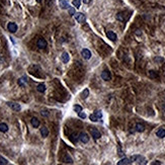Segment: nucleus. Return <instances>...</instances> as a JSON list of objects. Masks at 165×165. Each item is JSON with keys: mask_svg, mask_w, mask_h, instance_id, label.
I'll list each match as a JSON object with an SVG mask.
<instances>
[{"mask_svg": "<svg viewBox=\"0 0 165 165\" xmlns=\"http://www.w3.org/2000/svg\"><path fill=\"white\" fill-rule=\"evenodd\" d=\"M79 140L82 142V143H88L89 142V136L86 134V133H84V132H82V133H80L79 134Z\"/></svg>", "mask_w": 165, "mask_h": 165, "instance_id": "nucleus-3", "label": "nucleus"}, {"mask_svg": "<svg viewBox=\"0 0 165 165\" xmlns=\"http://www.w3.org/2000/svg\"><path fill=\"white\" fill-rule=\"evenodd\" d=\"M156 135H157V137H159V138H164L165 137V129L163 128H161V129H159L158 131H157V133H156Z\"/></svg>", "mask_w": 165, "mask_h": 165, "instance_id": "nucleus-15", "label": "nucleus"}, {"mask_svg": "<svg viewBox=\"0 0 165 165\" xmlns=\"http://www.w3.org/2000/svg\"><path fill=\"white\" fill-rule=\"evenodd\" d=\"M83 2H84V3H86V2H88V0H83Z\"/></svg>", "mask_w": 165, "mask_h": 165, "instance_id": "nucleus-35", "label": "nucleus"}, {"mask_svg": "<svg viewBox=\"0 0 165 165\" xmlns=\"http://www.w3.org/2000/svg\"><path fill=\"white\" fill-rule=\"evenodd\" d=\"M94 115H95V116H96V117H97V118H98L99 120H100V119L102 118V113H101L100 111H96V112L94 113Z\"/></svg>", "mask_w": 165, "mask_h": 165, "instance_id": "nucleus-27", "label": "nucleus"}, {"mask_svg": "<svg viewBox=\"0 0 165 165\" xmlns=\"http://www.w3.org/2000/svg\"><path fill=\"white\" fill-rule=\"evenodd\" d=\"M47 41L45 40V39H43V38H41V39H39L38 40V42H37V46H38V48L39 49H45L46 47H47Z\"/></svg>", "mask_w": 165, "mask_h": 165, "instance_id": "nucleus-5", "label": "nucleus"}, {"mask_svg": "<svg viewBox=\"0 0 165 165\" xmlns=\"http://www.w3.org/2000/svg\"><path fill=\"white\" fill-rule=\"evenodd\" d=\"M31 124L34 128H38L40 126V121L37 119V118H33L32 121H31Z\"/></svg>", "mask_w": 165, "mask_h": 165, "instance_id": "nucleus-17", "label": "nucleus"}, {"mask_svg": "<svg viewBox=\"0 0 165 165\" xmlns=\"http://www.w3.org/2000/svg\"><path fill=\"white\" fill-rule=\"evenodd\" d=\"M90 133H91V136L93 137V139H94V140H98V139L101 137V135H100L99 131H98V130H96V129H90Z\"/></svg>", "mask_w": 165, "mask_h": 165, "instance_id": "nucleus-4", "label": "nucleus"}, {"mask_svg": "<svg viewBox=\"0 0 165 165\" xmlns=\"http://www.w3.org/2000/svg\"><path fill=\"white\" fill-rule=\"evenodd\" d=\"M88 95H89V90H88L87 88H85V89L83 90L81 96H82V98H86V97H88Z\"/></svg>", "mask_w": 165, "mask_h": 165, "instance_id": "nucleus-23", "label": "nucleus"}, {"mask_svg": "<svg viewBox=\"0 0 165 165\" xmlns=\"http://www.w3.org/2000/svg\"><path fill=\"white\" fill-rule=\"evenodd\" d=\"M7 29H8V31H9L10 33H15V32L17 31V25H16V23H14V22H9V23L7 24Z\"/></svg>", "mask_w": 165, "mask_h": 165, "instance_id": "nucleus-8", "label": "nucleus"}, {"mask_svg": "<svg viewBox=\"0 0 165 165\" xmlns=\"http://www.w3.org/2000/svg\"><path fill=\"white\" fill-rule=\"evenodd\" d=\"M152 164H153V165H154V164H161V163H160V162H158V161H156V162H153Z\"/></svg>", "mask_w": 165, "mask_h": 165, "instance_id": "nucleus-33", "label": "nucleus"}, {"mask_svg": "<svg viewBox=\"0 0 165 165\" xmlns=\"http://www.w3.org/2000/svg\"><path fill=\"white\" fill-rule=\"evenodd\" d=\"M131 163H132L131 158H123L122 160H120L118 162V165H127V164H131Z\"/></svg>", "mask_w": 165, "mask_h": 165, "instance_id": "nucleus-12", "label": "nucleus"}, {"mask_svg": "<svg viewBox=\"0 0 165 165\" xmlns=\"http://www.w3.org/2000/svg\"><path fill=\"white\" fill-rule=\"evenodd\" d=\"M89 119H90V121H92V122H97V121L99 120L95 115H91V116L89 117Z\"/></svg>", "mask_w": 165, "mask_h": 165, "instance_id": "nucleus-26", "label": "nucleus"}, {"mask_svg": "<svg viewBox=\"0 0 165 165\" xmlns=\"http://www.w3.org/2000/svg\"><path fill=\"white\" fill-rule=\"evenodd\" d=\"M81 55L83 56V58L86 59V60H89L91 58V52L88 49H83L82 52H81Z\"/></svg>", "mask_w": 165, "mask_h": 165, "instance_id": "nucleus-7", "label": "nucleus"}, {"mask_svg": "<svg viewBox=\"0 0 165 165\" xmlns=\"http://www.w3.org/2000/svg\"><path fill=\"white\" fill-rule=\"evenodd\" d=\"M42 1H43V0H37V2H39V3H41Z\"/></svg>", "mask_w": 165, "mask_h": 165, "instance_id": "nucleus-34", "label": "nucleus"}, {"mask_svg": "<svg viewBox=\"0 0 165 165\" xmlns=\"http://www.w3.org/2000/svg\"><path fill=\"white\" fill-rule=\"evenodd\" d=\"M135 130L137 131V132H144V130H145V127H144V125L142 124H137L135 126Z\"/></svg>", "mask_w": 165, "mask_h": 165, "instance_id": "nucleus-18", "label": "nucleus"}, {"mask_svg": "<svg viewBox=\"0 0 165 165\" xmlns=\"http://www.w3.org/2000/svg\"><path fill=\"white\" fill-rule=\"evenodd\" d=\"M117 19H118V20H120V21H125V20H126V18L124 17V13H122V12L118 13V14H117Z\"/></svg>", "mask_w": 165, "mask_h": 165, "instance_id": "nucleus-21", "label": "nucleus"}, {"mask_svg": "<svg viewBox=\"0 0 165 165\" xmlns=\"http://www.w3.org/2000/svg\"><path fill=\"white\" fill-rule=\"evenodd\" d=\"M101 77H102V79H103V80H105V81H109V80H111V78H112L111 72H109L108 70H104V71L101 73Z\"/></svg>", "mask_w": 165, "mask_h": 165, "instance_id": "nucleus-6", "label": "nucleus"}, {"mask_svg": "<svg viewBox=\"0 0 165 165\" xmlns=\"http://www.w3.org/2000/svg\"><path fill=\"white\" fill-rule=\"evenodd\" d=\"M73 5L76 8H79L80 5H81V0H73Z\"/></svg>", "mask_w": 165, "mask_h": 165, "instance_id": "nucleus-25", "label": "nucleus"}, {"mask_svg": "<svg viewBox=\"0 0 165 165\" xmlns=\"http://www.w3.org/2000/svg\"><path fill=\"white\" fill-rule=\"evenodd\" d=\"M155 61H163L162 58H155Z\"/></svg>", "mask_w": 165, "mask_h": 165, "instance_id": "nucleus-32", "label": "nucleus"}, {"mask_svg": "<svg viewBox=\"0 0 165 165\" xmlns=\"http://www.w3.org/2000/svg\"><path fill=\"white\" fill-rule=\"evenodd\" d=\"M0 164H8V161L5 158H3L2 156H0Z\"/></svg>", "mask_w": 165, "mask_h": 165, "instance_id": "nucleus-28", "label": "nucleus"}, {"mask_svg": "<svg viewBox=\"0 0 165 165\" xmlns=\"http://www.w3.org/2000/svg\"><path fill=\"white\" fill-rule=\"evenodd\" d=\"M78 116H79V118H81V119H85V118H86V115H85L83 112L78 113Z\"/></svg>", "mask_w": 165, "mask_h": 165, "instance_id": "nucleus-31", "label": "nucleus"}, {"mask_svg": "<svg viewBox=\"0 0 165 165\" xmlns=\"http://www.w3.org/2000/svg\"><path fill=\"white\" fill-rule=\"evenodd\" d=\"M17 82H18V85H19V86H24V85H25V83L28 82V78H26L25 76H23V77L19 78Z\"/></svg>", "mask_w": 165, "mask_h": 165, "instance_id": "nucleus-16", "label": "nucleus"}, {"mask_svg": "<svg viewBox=\"0 0 165 165\" xmlns=\"http://www.w3.org/2000/svg\"><path fill=\"white\" fill-rule=\"evenodd\" d=\"M41 115L43 117H48L49 116V111H46V109H43L41 112Z\"/></svg>", "mask_w": 165, "mask_h": 165, "instance_id": "nucleus-29", "label": "nucleus"}, {"mask_svg": "<svg viewBox=\"0 0 165 165\" xmlns=\"http://www.w3.org/2000/svg\"><path fill=\"white\" fill-rule=\"evenodd\" d=\"M37 89H38V91L39 92H45L46 91V85L44 84V83H41V84H39L38 85V87H37Z\"/></svg>", "mask_w": 165, "mask_h": 165, "instance_id": "nucleus-20", "label": "nucleus"}, {"mask_svg": "<svg viewBox=\"0 0 165 165\" xmlns=\"http://www.w3.org/2000/svg\"><path fill=\"white\" fill-rule=\"evenodd\" d=\"M7 105H8L11 109H13V111H15V112H19V111L21 109L20 104H18V103H16V102H7Z\"/></svg>", "mask_w": 165, "mask_h": 165, "instance_id": "nucleus-2", "label": "nucleus"}, {"mask_svg": "<svg viewBox=\"0 0 165 165\" xmlns=\"http://www.w3.org/2000/svg\"><path fill=\"white\" fill-rule=\"evenodd\" d=\"M7 131H8V126L6 124H4V123H1V124H0V132L6 133Z\"/></svg>", "mask_w": 165, "mask_h": 165, "instance_id": "nucleus-19", "label": "nucleus"}, {"mask_svg": "<svg viewBox=\"0 0 165 165\" xmlns=\"http://www.w3.org/2000/svg\"><path fill=\"white\" fill-rule=\"evenodd\" d=\"M73 108H74L75 113H77V114H78V113H80V112H82V107H81L80 105H78V104H75Z\"/></svg>", "mask_w": 165, "mask_h": 165, "instance_id": "nucleus-24", "label": "nucleus"}, {"mask_svg": "<svg viewBox=\"0 0 165 165\" xmlns=\"http://www.w3.org/2000/svg\"><path fill=\"white\" fill-rule=\"evenodd\" d=\"M41 135H42V137H44V138L48 137V135H49V130H48L46 127H42L41 128Z\"/></svg>", "mask_w": 165, "mask_h": 165, "instance_id": "nucleus-14", "label": "nucleus"}, {"mask_svg": "<svg viewBox=\"0 0 165 165\" xmlns=\"http://www.w3.org/2000/svg\"><path fill=\"white\" fill-rule=\"evenodd\" d=\"M59 5H60V7L61 8H63V9H68L70 6H69V3L67 2V1H65V0H60L59 1Z\"/></svg>", "mask_w": 165, "mask_h": 165, "instance_id": "nucleus-13", "label": "nucleus"}, {"mask_svg": "<svg viewBox=\"0 0 165 165\" xmlns=\"http://www.w3.org/2000/svg\"><path fill=\"white\" fill-rule=\"evenodd\" d=\"M61 59H62V62H63V63H68L69 60H70V56H69L68 53L64 52V53L62 54V56H61Z\"/></svg>", "mask_w": 165, "mask_h": 165, "instance_id": "nucleus-11", "label": "nucleus"}, {"mask_svg": "<svg viewBox=\"0 0 165 165\" xmlns=\"http://www.w3.org/2000/svg\"><path fill=\"white\" fill-rule=\"evenodd\" d=\"M75 19L78 22H84L85 21V15L81 12H78V13L75 14Z\"/></svg>", "mask_w": 165, "mask_h": 165, "instance_id": "nucleus-10", "label": "nucleus"}, {"mask_svg": "<svg viewBox=\"0 0 165 165\" xmlns=\"http://www.w3.org/2000/svg\"><path fill=\"white\" fill-rule=\"evenodd\" d=\"M106 37H107V39L111 40V41H113V42L117 41V35H116L114 32H112V31L106 32Z\"/></svg>", "mask_w": 165, "mask_h": 165, "instance_id": "nucleus-9", "label": "nucleus"}, {"mask_svg": "<svg viewBox=\"0 0 165 165\" xmlns=\"http://www.w3.org/2000/svg\"><path fill=\"white\" fill-rule=\"evenodd\" d=\"M69 14L70 15H74L75 14V10L73 7H69Z\"/></svg>", "mask_w": 165, "mask_h": 165, "instance_id": "nucleus-30", "label": "nucleus"}, {"mask_svg": "<svg viewBox=\"0 0 165 165\" xmlns=\"http://www.w3.org/2000/svg\"><path fill=\"white\" fill-rule=\"evenodd\" d=\"M63 160H64V162H65V163H73V161H72L71 157H70V156H68V155H65V157L63 158Z\"/></svg>", "mask_w": 165, "mask_h": 165, "instance_id": "nucleus-22", "label": "nucleus"}, {"mask_svg": "<svg viewBox=\"0 0 165 165\" xmlns=\"http://www.w3.org/2000/svg\"><path fill=\"white\" fill-rule=\"evenodd\" d=\"M131 160H132V162L135 161L138 164H146V159L141 155H135V156L131 157Z\"/></svg>", "mask_w": 165, "mask_h": 165, "instance_id": "nucleus-1", "label": "nucleus"}]
</instances>
